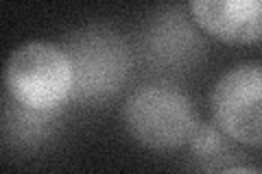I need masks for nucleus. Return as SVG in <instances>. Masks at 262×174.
I'll return each mask as SVG.
<instances>
[{
	"label": "nucleus",
	"mask_w": 262,
	"mask_h": 174,
	"mask_svg": "<svg viewBox=\"0 0 262 174\" xmlns=\"http://www.w3.org/2000/svg\"><path fill=\"white\" fill-rule=\"evenodd\" d=\"M190 11L196 24L221 41H262V0H194Z\"/></svg>",
	"instance_id": "obj_5"
},
{
	"label": "nucleus",
	"mask_w": 262,
	"mask_h": 174,
	"mask_svg": "<svg viewBox=\"0 0 262 174\" xmlns=\"http://www.w3.org/2000/svg\"><path fill=\"white\" fill-rule=\"evenodd\" d=\"M11 98L31 111H51L75 94V65L66 48L29 41L11 53L5 68Z\"/></svg>",
	"instance_id": "obj_1"
},
{
	"label": "nucleus",
	"mask_w": 262,
	"mask_h": 174,
	"mask_svg": "<svg viewBox=\"0 0 262 174\" xmlns=\"http://www.w3.org/2000/svg\"><path fill=\"white\" fill-rule=\"evenodd\" d=\"M210 107L223 133L262 148V63H241L227 70L212 89Z\"/></svg>",
	"instance_id": "obj_3"
},
{
	"label": "nucleus",
	"mask_w": 262,
	"mask_h": 174,
	"mask_svg": "<svg viewBox=\"0 0 262 174\" xmlns=\"http://www.w3.org/2000/svg\"><path fill=\"white\" fill-rule=\"evenodd\" d=\"M190 144L196 153L201 155H208V153H214L216 148L221 146V137L219 133L212 127H208V124H199L194 131V135L190 139Z\"/></svg>",
	"instance_id": "obj_6"
},
{
	"label": "nucleus",
	"mask_w": 262,
	"mask_h": 174,
	"mask_svg": "<svg viewBox=\"0 0 262 174\" xmlns=\"http://www.w3.org/2000/svg\"><path fill=\"white\" fill-rule=\"evenodd\" d=\"M221 174H262V170L258 168H247V165H234V168H227Z\"/></svg>",
	"instance_id": "obj_7"
},
{
	"label": "nucleus",
	"mask_w": 262,
	"mask_h": 174,
	"mask_svg": "<svg viewBox=\"0 0 262 174\" xmlns=\"http://www.w3.org/2000/svg\"><path fill=\"white\" fill-rule=\"evenodd\" d=\"M75 65V96L94 98L116 92L129 68L125 44L107 31H83L68 41Z\"/></svg>",
	"instance_id": "obj_4"
},
{
	"label": "nucleus",
	"mask_w": 262,
	"mask_h": 174,
	"mask_svg": "<svg viewBox=\"0 0 262 174\" xmlns=\"http://www.w3.org/2000/svg\"><path fill=\"white\" fill-rule=\"evenodd\" d=\"M122 120L142 146L173 151L188 144L199 127L194 103L168 85H144L127 98Z\"/></svg>",
	"instance_id": "obj_2"
}]
</instances>
